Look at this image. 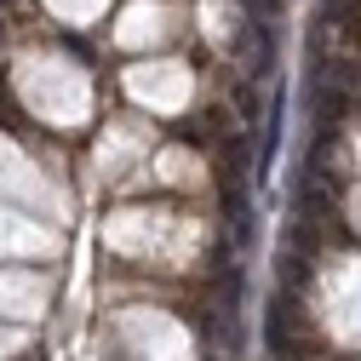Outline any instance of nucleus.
Here are the masks:
<instances>
[{
  "instance_id": "nucleus-5",
  "label": "nucleus",
  "mask_w": 361,
  "mask_h": 361,
  "mask_svg": "<svg viewBox=\"0 0 361 361\" xmlns=\"http://www.w3.org/2000/svg\"><path fill=\"white\" fill-rule=\"evenodd\" d=\"M0 6H6V0H0Z\"/></svg>"
},
{
  "instance_id": "nucleus-2",
  "label": "nucleus",
  "mask_w": 361,
  "mask_h": 361,
  "mask_svg": "<svg viewBox=\"0 0 361 361\" xmlns=\"http://www.w3.org/2000/svg\"><path fill=\"white\" fill-rule=\"evenodd\" d=\"M281 121H287V86H276V98H269V126H264V155H258V166H264V172L276 166V155H281Z\"/></svg>"
},
{
  "instance_id": "nucleus-4",
  "label": "nucleus",
  "mask_w": 361,
  "mask_h": 361,
  "mask_svg": "<svg viewBox=\"0 0 361 361\" xmlns=\"http://www.w3.org/2000/svg\"><path fill=\"white\" fill-rule=\"evenodd\" d=\"M264 6H269V12H281V0H264Z\"/></svg>"
},
{
  "instance_id": "nucleus-3",
  "label": "nucleus",
  "mask_w": 361,
  "mask_h": 361,
  "mask_svg": "<svg viewBox=\"0 0 361 361\" xmlns=\"http://www.w3.org/2000/svg\"><path fill=\"white\" fill-rule=\"evenodd\" d=\"M264 338H269V350H293V333H287V293L276 298V304H269V322H264Z\"/></svg>"
},
{
  "instance_id": "nucleus-1",
  "label": "nucleus",
  "mask_w": 361,
  "mask_h": 361,
  "mask_svg": "<svg viewBox=\"0 0 361 361\" xmlns=\"http://www.w3.org/2000/svg\"><path fill=\"white\" fill-rule=\"evenodd\" d=\"M298 218H310V224H327V230H338V190H333V178H327L322 166H310L304 190H298Z\"/></svg>"
}]
</instances>
